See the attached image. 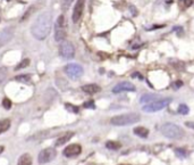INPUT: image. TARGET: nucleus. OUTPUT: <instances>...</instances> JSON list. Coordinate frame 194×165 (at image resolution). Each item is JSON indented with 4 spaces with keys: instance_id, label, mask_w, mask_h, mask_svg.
<instances>
[{
    "instance_id": "nucleus-22",
    "label": "nucleus",
    "mask_w": 194,
    "mask_h": 165,
    "mask_svg": "<svg viewBox=\"0 0 194 165\" xmlns=\"http://www.w3.org/2000/svg\"><path fill=\"white\" fill-rule=\"evenodd\" d=\"M190 112V108L185 105V104H181L179 106H178V113L182 114V115H186V114H188Z\"/></svg>"
},
{
    "instance_id": "nucleus-17",
    "label": "nucleus",
    "mask_w": 194,
    "mask_h": 165,
    "mask_svg": "<svg viewBox=\"0 0 194 165\" xmlns=\"http://www.w3.org/2000/svg\"><path fill=\"white\" fill-rule=\"evenodd\" d=\"M133 131H134V133L136 134V135H139L141 138H146L149 135V130L146 128H144V126H137Z\"/></svg>"
},
{
    "instance_id": "nucleus-25",
    "label": "nucleus",
    "mask_w": 194,
    "mask_h": 165,
    "mask_svg": "<svg viewBox=\"0 0 194 165\" xmlns=\"http://www.w3.org/2000/svg\"><path fill=\"white\" fill-rule=\"evenodd\" d=\"M29 64H30V61H29V59H23V61L15 67V70L17 71V70H20V68H25V67L29 66Z\"/></svg>"
},
{
    "instance_id": "nucleus-7",
    "label": "nucleus",
    "mask_w": 194,
    "mask_h": 165,
    "mask_svg": "<svg viewBox=\"0 0 194 165\" xmlns=\"http://www.w3.org/2000/svg\"><path fill=\"white\" fill-rule=\"evenodd\" d=\"M57 156V152L55 148H51V147H48V148H44L40 152V154L38 156V161L40 164H47L51 161H53Z\"/></svg>"
},
{
    "instance_id": "nucleus-10",
    "label": "nucleus",
    "mask_w": 194,
    "mask_h": 165,
    "mask_svg": "<svg viewBox=\"0 0 194 165\" xmlns=\"http://www.w3.org/2000/svg\"><path fill=\"white\" fill-rule=\"evenodd\" d=\"M13 37H14V28L13 26L2 29L0 31V48L6 46L13 39Z\"/></svg>"
},
{
    "instance_id": "nucleus-13",
    "label": "nucleus",
    "mask_w": 194,
    "mask_h": 165,
    "mask_svg": "<svg viewBox=\"0 0 194 165\" xmlns=\"http://www.w3.org/2000/svg\"><path fill=\"white\" fill-rule=\"evenodd\" d=\"M100 90H101L100 87L98 84H94V83H92V84H85V85L82 87V91H84V92L88 93V94H94V93L99 92Z\"/></svg>"
},
{
    "instance_id": "nucleus-5",
    "label": "nucleus",
    "mask_w": 194,
    "mask_h": 165,
    "mask_svg": "<svg viewBox=\"0 0 194 165\" xmlns=\"http://www.w3.org/2000/svg\"><path fill=\"white\" fill-rule=\"evenodd\" d=\"M66 38V29H65V16L59 15L55 23V40L61 42Z\"/></svg>"
},
{
    "instance_id": "nucleus-15",
    "label": "nucleus",
    "mask_w": 194,
    "mask_h": 165,
    "mask_svg": "<svg viewBox=\"0 0 194 165\" xmlns=\"http://www.w3.org/2000/svg\"><path fill=\"white\" fill-rule=\"evenodd\" d=\"M73 135H74L73 132H66L64 135H61L60 138H58V139H57V141H56V146H62L64 144L68 142V141L71 140V138L73 137Z\"/></svg>"
},
{
    "instance_id": "nucleus-11",
    "label": "nucleus",
    "mask_w": 194,
    "mask_h": 165,
    "mask_svg": "<svg viewBox=\"0 0 194 165\" xmlns=\"http://www.w3.org/2000/svg\"><path fill=\"white\" fill-rule=\"evenodd\" d=\"M125 91H135V85L132 84L131 82L124 81V82L116 84L112 88V92L113 93H120V92H125Z\"/></svg>"
},
{
    "instance_id": "nucleus-24",
    "label": "nucleus",
    "mask_w": 194,
    "mask_h": 165,
    "mask_svg": "<svg viewBox=\"0 0 194 165\" xmlns=\"http://www.w3.org/2000/svg\"><path fill=\"white\" fill-rule=\"evenodd\" d=\"M175 154L177 155L178 157H181V158H185L187 156V152L185 149H183V148H177V149H175Z\"/></svg>"
},
{
    "instance_id": "nucleus-21",
    "label": "nucleus",
    "mask_w": 194,
    "mask_h": 165,
    "mask_svg": "<svg viewBox=\"0 0 194 165\" xmlns=\"http://www.w3.org/2000/svg\"><path fill=\"white\" fill-rule=\"evenodd\" d=\"M16 81L18 82H23V83H30L31 82V76L30 75H26V74H22V75H18L15 78Z\"/></svg>"
},
{
    "instance_id": "nucleus-27",
    "label": "nucleus",
    "mask_w": 194,
    "mask_h": 165,
    "mask_svg": "<svg viewBox=\"0 0 194 165\" xmlns=\"http://www.w3.org/2000/svg\"><path fill=\"white\" fill-rule=\"evenodd\" d=\"M66 109L69 111L71 113H78V107L77 106H74V105H71V104H66Z\"/></svg>"
},
{
    "instance_id": "nucleus-6",
    "label": "nucleus",
    "mask_w": 194,
    "mask_h": 165,
    "mask_svg": "<svg viewBox=\"0 0 194 165\" xmlns=\"http://www.w3.org/2000/svg\"><path fill=\"white\" fill-rule=\"evenodd\" d=\"M59 54L65 59H71L75 56V48L69 41H61L59 44Z\"/></svg>"
},
{
    "instance_id": "nucleus-1",
    "label": "nucleus",
    "mask_w": 194,
    "mask_h": 165,
    "mask_svg": "<svg viewBox=\"0 0 194 165\" xmlns=\"http://www.w3.org/2000/svg\"><path fill=\"white\" fill-rule=\"evenodd\" d=\"M52 28V15L50 11H43L35 18L31 26L32 35L38 40H44L50 34Z\"/></svg>"
},
{
    "instance_id": "nucleus-2",
    "label": "nucleus",
    "mask_w": 194,
    "mask_h": 165,
    "mask_svg": "<svg viewBox=\"0 0 194 165\" xmlns=\"http://www.w3.org/2000/svg\"><path fill=\"white\" fill-rule=\"evenodd\" d=\"M140 120H141V116L137 113H128L113 116L110 118V123L116 126H125V125L137 123L140 122Z\"/></svg>"
},
{
    "instance_id": "nucleus-12",
    "label": "nucleus",
    "mask_w": 194,
    "mask_h": 165,
    "mask_svg": "<svg viewBox=\"0 0 194 165\" xmlns=\"http://www.w3.org/2000/svg\"><path fill=\"white\" fill-rule=\"evenodd\" d=\"M81 152H82V147L80 145L71 144L64 149V156H66V157H75V156L81 154Z\"/></svg>"
},
{
    "instance_id": "nucleus-4",
    "label": "nucleus",
    "mask_w": 194,
    "mask_h": 165,
    "mask_svg": "<svg viewBox=\"0 0 194 165\" xmlns=\"http://www.w3.org/2000/svg\"><path fill=\"white\" fill-rule=\"evenodd\" d=\"M172 103V98H163V99H158L152 103L145 104L142 107V109L146 113H154L158 111H161L165 107H167L169 104Z\"/></svg>"
},
{
    "instance_id": "nucleus-35",
    "label": "nucleus",
    "mask_w": 194,
    "mask_h": 165,
    "mask_svg": "<svg viewBox=\"0 0 194 165\" xmlns=\"http://www.w3.org/2000/svg\"><path fill=\"white\" fill-rule=\"evenodd\" d=\"M4 149H5V147H4V146H0V154L4 152Z\"/></svg>"
},
{
    "instance_id": "nucleus-14",
    "label": "nucleus",
    "mask_w": 194,
    "mask_h": 165,
    "mask_svg": "<svg viewBox=\"0 0 194 165\" xmlns=\"http://www.w3.org/2000/svg\"><path fill=\"white\" fill-rule=\"evenodd\" d=\"M17 165H32V157H31V155L27 154V153L20 155L18 161H17Z\"/></svg>"
},
{
    "instance_id": "nucleus-26",
    "label": "nucleus",
    "mask_w": 194,
    "mask_h": 165,
    "mask_svg": "<svg viewBox=\"0 0 194 165\" xmlns=\"http://www.w3.org/2000/svg\"><path fill=\"white\" fill-rule=\"evenodd\" d=\"M71 4H73V0H62V2H61V8H62L64 11H67V9L71 7Z\"/></svg>"
},
{
    "instance_id": "nucleus-3",
    "label": "nucleus",
    "mask_w": 194,
    "mask_h": 165,
    "mask_svg": "<svg viewBox=\"0 0 194 165\" xmlns=\"http://www.w3.org/2000/svg\"><path fill=\"white\" fill-rule=\"evenodd\" d=\"M161 133L169 139H181L184 137L183 129L179 125H176L174 123H165L160 128Z\"/></svg>"
},
{
    "instance_id": "nucleus-18",
    "label": "nucleus",
    "mask_w": 194,
    "mask_h": 165,
    "mask_svg": "<svg viewBox=\"0 0 194 165\" xmlns=\"http://www.w3.org/2000/svg\"><path fill=\"white\" fill-rule=\"evenodd\" d=\"M48 135H49V131H40V132H38V133L33 134L32 137H30L29 140L30 141H32V140H43Z\"/></svg>"
},
{
    "instance_id": "nucleus-8",
    "label": "nucleus",
    "mask_w": 194,
    "mask_h": 165,
    "mask_svg": "<svg viewBox=\"0 0 194 165\" xmlns=\"http://www.w3.org/2000/svg\"><path fill=\"white\" fill-rule=\"evenodd\" d=\"M64 71H65V73L67 74V76L69 79L76 80L80 76H82V74H83V67H82L81 65H78V64L71 63V64H68V65L65 66Z\"/></svg>"
},
{
    "instance_id": "nucleus-28",
    "label": "nucleus",
    "mask_w": 194,
    "mask_h": 165,
    "mask_svg": "<svg viewBox=\"0 0 194 165\" xmlns=\"http://www.w3.org/2000/svg\"><path fill=\"white\" fill-rule=\"evenodd\" d=\"M2 106H4L6 109H9L10 107H11V102H10L8 98H4V100H2Z\"/></svg>"
},
{
    "instance_id": "nucleus-33",
    "label": "nucleus",
    "mask_w": 194,
    "mask_h": 165,
    "mask_svg": "<svg viewBox=\"0 0 194 165\" xmlns=\"http://www.w3.org/2000/svg\"><path fill=\"white\" fill-rule=\"evenodd\" d=\"M136 76H137L140 80H142V79H143V76L141 75V74H140V73H134V74H132V78H136Z\"/></svg>"
},
{
    "instance_id": "nucleus-34",
    "label": "nucleus",
    "mask_w": 194,
    "mask_h": 165,
    "mask_svg": "<svg viewBox=\"0 0 194 165\" xmlns=\"http://www.w3.org/2000/svg\"><path fill=\"white\" fill-rule=\"evenodd\" d=\"M131 11H133V15H136V11H135L134 6H131Z\"/></svg>"
},
{
    "instance_id": "nucleus-19",
    "label": "nucleus",
    "mask_w": 194,
    "mask_h": 165,
    "mask_svg": "<svg viewBox=\"0 0 194 165\" xmlns=\"http://www.w3.org/2000/svg\"><path fill=\"white\" fill-rule=\"evenodd\" d=\"M10 120L8 118H5V120H1L0 121V134L5 133L8 129L10 128Z\"/></svg>"
},
{
    "instance_id": "nucleus-30",
    "label": "nucleus",
    "mask_w": 194,
    "mask_h": 165,
    "mask_svg": "<svg viewBox=\"0 0 194 165\" xmlns=\"http://www.w3.org/2000/svg\"><path fill=\"white\" fill-rule=\"evenodd\" d=\"M185 125H186L187 128L193 129L194 130V121H187V122H185Z\"/></svg>"
},
{
    "instance_id": "nucleus-29",
    "label": "nucleus",
    "mask_w": 194,
    "mask_h": 165,
    "mask_svg": "<svg viewBox=\"0 0 194 165\" xmlns=\"http://www.w3.org/2000/svg\"><path fill=\"white\" fill-rule=\"evenodd\" d=\"M84 107L85 108H95V105H94V102L93 100H90V102H86L84 104Z\"/></svg>"
},
{
    "instance_id": "nucleus-16",
    "label": "nucleus",
    "mask_w": 194,
    "mask_h": 165,
    "mask_svg": "<svg viewBox=\"0 0 194 165\" xmlns=\"http://www.w3.org/2000/svg\"><path fill=\"white\" fill-rule=\"evenodd\" d=\"M154 100H158V96L157 94H153V93H146V94H143L140 99V103L142 104H149V103H152Z\"/></svg>"
},
{
    "instance_id": "nucleus-9",
    "label": "nucleus",
    "mask_w": 194,
    "mask_h": 165,
    "mask_svg": "<svg viewBox=\"0 0 194 165\" xmlns=\"http://www.w3.org/2000/svg\"><path fill=\"white\" fill-rule=\"evenodd\" d=\"M84 5H85V0H77L74 9H73V14H71V21L73 23H77L81 20L82 15H83V11H84Z\"/></svg>"
},
{
    "instance_id": "nucleus-23",
    "label": "nucleus",
    "mask_w": 194,
    "mask_h": 165,
    "mask_svg": "<svg viewBox=\"0 0 194 165\" xmlns=\"http://www.w3.org/2000/svg\"><path fill=\"white\" fill-rule=\"evenodd\" d=\"M7 74H8V72H7V68H6V67H0V84L6 80Z\"/></svg>"
},
{
    "instance_id": "nucleus-20",
    "label": "nucleus",
    "mask_w": 194,
    "mask_h": 165,
    "mask_svg": "<svg viewBox=\"0 0 194 165\" xmlns=\"http://www.w3.org/2000/svg\"><path fill=\"white\" fill-rule=\"evenodd\" d=\"M106 147H107L108 149H110V150H118V149L122 147V145H120V142H118V141L110 140V141H107V142H106Z\"/></svg>"
},
{
    "instance_id": "nucleus-31",
    "label": "nucleus",
    "mask_w": 194,
    "mask_h": 165,
    "mask_svg": "<svg viewBox=\"0 0 194 165\" xmlns=\"http://www.w3.org/2000/svg\"><path fill=\"white\" fill-rule=\"evenodd\" d=\"M183 85V82L182 81H176V82L174 83V88L175 89H178V88H181Z\"/></svg>"
},
{
    "instance_id": "nucleus-32",
    "label": "nucleus",
    "mask_w": 194,
    "mask_h": 165,
    "mask_svg": "<svg viewBox=\"0 0 194 165\" xmlns=\"http://www.w3.org/2000/svg\"><path fill=\"white\" fill-rule=\"evenodd\" d=\"M184 4H185V7H191L193 4V0H184Z\"/></svg>"
}]
</instances>
